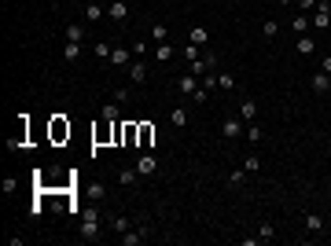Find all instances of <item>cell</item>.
<instances>
[{
    "label": "cell",
    "instance_id": "cell-1",
    "mask_svg": "<svg viewBox=\"0 0 331 246\" xmlns=\"http://www.w3.org/2000/svg\"><path fill=\"white\" fill-rule=\"evenodd\" d=\"M81 235L85 239H99V210L96 206H89L81 213Z\"/></svg>",
    "mask_w": 331,
    "mask_h": 246
},
{
    "label": "cell",
    "instance_id": "cell-2",
    "mask_svg": "<svg viewBox=\"0 0 331 246\" xmlns=\"http://www.w3.org/2000/svg\"><path fill=\"white\" fill-rule=\"evenodd\" d=\"M309 22H313L316 30H328V22H331V0H316V11H313Z\"/></svg>",
    "mask_w": 331,
    "mask_h": 246
},
{
    "label": "cell",
    "instance_id": "cell-3",
    "mask_svg": "<svg viewBox=\"0 0 331 246\" xmlns=\"http://www.w3.org/2000/svg\"><path fill=\"white\" fill-rule=\"evenodd\" d=\"M221 136L224 140H239L243 136V118H224L221 122Z\"/></svg>",
    "mask_w": 331,
    "mask_h": 246
},
{
    "label": "cell",
    "instance_id": "cell-4",
    "mask_svg": "<svg viewBox=\"0 0 331 246\" xmlns=\"http://www.w3.org/2000/svg\"><path fill=\"white\" fill-rule=\"evenodd\" d=\"M129 77L132 85H144L147 81V63H129Z\"/></svg>",
    "mask_w": 331,
    "mask_h": 246
},
{
    "label": "cell",
    "instance_id": "cell-5",
    "mask_svg": "<svg viewBox=\"0 0 331 246\" xmlns=\"http://www.w3.org/2000/svg\"><path fill=\"white\" fill-rule=\"evenodd\" d=\"M107 15L114 18V22H122V18H129V4H125V0H114V4L107 8Z\"/></svg>",
    "mask_w": 331,
    "mask_h": 246
},
{
    "label": "cell",
    "instance_id": "cell-6",
    "mask_svg": "<svg viewBox=\"0 0 331 246\" xmlns=\"http://www.w3.org/2000/svg\"><path fill=\"white\" fill-rule=\"evenodd\" d=\"M144 239H147V231H144V228H136V231H125V235H122V246H140L144 243Z\"/></svg>",
    "mask_w": 331,
    "mask_h": 246
},
{
    "label": "cell",
    "instance_id": "cell-7",
    "mask_svg": "<svg viewBox=\"0 0 331 246\" xmlns=\"http://www.w3.org/2000/svg\"><path fill=\"white\" fill-rule=\"evenodd\" d=\"M294 48H298V55H313V52H316V41H313V37H309V33H302V37H298V44H294Z\"/></svg>",
    "mask_w": 331,
    "mask_h": 246
},
{
    "label": "cell",
    "instance_id": "cell-8",
    "mask_svg": "<svg viewBox=\"0 0 331 246\" xmlns=\"http://www.w3.org/2000/svg\"><path fill=\"white\" fill-rule=\"evenodd\" d=\"M173 44H169V41H162V44H155V59H158V63H169V59H173Z\"/></svg>",
    "mask_w": 331,
    "mask_h": 246
},
{
    "label": "cell",
    "instance_id": "cell-9",
    "mask_svg": "<svg viewBox=\"0 0 331 246\" xmlns=\"http://www.w3.org/2000/svg\"><path fill=\"white\" fill-rule=\"evenodd\" d=\"M309 85H313V92H328V88H331V77L324 74V70H316V74H313V81H309Z\"/></svg>",
    "mask_w": 331,
    "mask_h": 246
},
{
    "label": "cell",
    "instance_id": "cell-10",
    "mask_svg": "<svg viewBox=\"0 0 331 246\" xmlns=\"http://www.w3.org/2000/svg\"><path fill=\"white\" fill-rule=\"evenodd\" d=\"M158 169V158L155 155H140V162H136V173H155Z\"/></svg>",
    "mask_w": 331,
    "mask_h": 246
},
{
    "label": "cell",
    "instance_id": "cell-11",
    "mask_svg": "<svg viewBox=\"0 0 331 246\" xmlns=\"http://www.w3.org/2000/svg\"><path fill=\"white\" fill-rule=\"evenodd\" d=\"M306 231H309V235L324 231V217H320V213H306Z\"/></svg>",
    "mask_w": 331,
    "mask_h": 246
},
{
    "label": "cell",
    "instance_id": "cell-12",
    "mask_svg": "<svg viewBox=\"0 0 331 246\" xmlns=\"http://www.w3.org/2000/svg\"><path fill=\"white\" fill-rule=\"evenodd\" d=\"M239 118H243V122H254V118H257V103H254V99H243Z\"/></svg>",
    "mask_w": 331,
    "mask_h": 246
},
{
    "label": "cell",
    "instance_id": "cell-13",
    "mask_svg": "<svg viewBox=\"0 0 331 246\" xmlns=\"http://www.w3.org/2000/svg\"><path fill=\"white\" fill-rule=\"evenodd\" d=\"M188 41H191V44H206V41H210V33L202 30V26H191V30H188Z\"/></svg>",
    "mask_w": 331,
    "mask_h": 246
},
{
    "label": "cell",
    "instance_id": "cell-14",
    "mask_svg": "<svg viewBox=\"0 0 331 246\" xmlns=\"http://www.w3.org/2000/svg\"><path fill=\"white\" fill-rule=\"evenodd\" d=\"M177 85H181V92H184V96H191V92H195V88H199V81H195V74H184V77H181V81H177Z\"/></svg>",
    "mask_w": 331,
    "mask_h": 246
},
{
    "label": "cell",
    "instance_id": "cell-15",
    "mask_svg": "<svg viewBox=\"0 0 331 246\" xmlns=\"http://www.w3.org/2000/svg\"><path fill=\"white\" fill-rule=\"evenodd\" d=\"M309 26H313V22H309V15L302 11V15H294V22H291V30H298V37H302V33H306Z\"/></svg>",
    "mask_w": 331,
    "mask_h": 246
},
{
    "label": "cell",
    "instance_id": "cell-16",
    "mask_svg": "<svg viewBox=\"0 0 331 246\" xmlns=\"http://www.w3.org/2000/svg\"><path fill=\"white\" fill-rule=\"evenodd\" d=\"M110 228H114L118 235H125V231H129L132 224H129V217H122V213H118V217H110Z\"/></svg>",
    "mask_w": 331,
    "mask_h": 246
},
{
    "label": "cell",
    "instance_id": "cell-17",
    "mask_svg": "<svg viewBox=\"0 0 331 246\" xmlns=\"http://www.w3.org/2000/svg\"><path fill=\"white\" fill-rule=\"evenodd\" d=\"M107 63H110V66H125V63H129V52H125V48H114Z\"/></svg>",
    "mask_w": 331,
    "mask_h": 246
},
{
    "label": "cell",
    "instance_id": "cell-18",
    "mask_svg": "<svg viewBox=\"0 0 331 246\" xmlns=\"http://www.w3.org/2000/svg\"><path fill=\"white\" fill-rule=\"evenodd\" d=\"M118 107H122V103H114V99H110L107 107L99 110V114H103V122H118Z\"/></svg>",
    "mask_w": 331,
    "mask_h": 246
},
{
    "label": "cell",
    "instance_id": "cell-19",
    "mask_svg": "<svg viewBox=\"0 0 331 246\" xmlns=\"http://www.w3.org/2000/svg\"><path fill=\"white\" fill-rule=\"evenodd\" d=\"M169 122H173V129H184V125H188V114H184V107H177L173 114H169Z\"/></svg>",
    "mask_w": 331,
    "mask_h": 246
},
{
    "label": "cell",
    "instance_id": "cell-20",
    "mask_svg": "<svg viewBox=\"0 0 331 246\" xmlns=\"http://www.w3.org/2000/svg\"><path fill=\"white\" fill-rule=\"evenodd\" d=\"M151 136H155V129L144 122V125H140V147H151Z\"/></svg>",
    "mask_w": 331,
    "mask_h": 246
},
{
    "label": "cell",
    "instance_id": "cell-21",
    "mask_svg": "<svg viewBox=\"0 0 331 246\" xmlns=\"http://www.w3.org/2000/svg\"><path fill=\"white\" fill-rule=\"evenodd\" d=\"M66 41H77V44H81L85 41V30H81V26H66Z\"/></svg>",
    "mask_w": 331,
    "mask_h": 246
},
{
    "label": "cell",
    "instance_id": "cell-22",
    "mask_svg": "<svg viewBox=\"0 0 331 246\" xmlns=\"http://www.w3.org/2000/svg\"><path fill=\"white\" fill-rule=\"evenodd\" d=\"M52 136H55V140L70 136V125H63V122H59V118H55V125H52Z\"/></svg>",
    "mask_w": 331,
    "mask_h": 246
},
{
    "label": "cell",
    "instance_id": "cell-23",
    "mask_svg": "<svg viewBox=\"0 0 331 246\" xmlns=\"http://www.w3.org/2000/svg\"><path fill=\"white\" fill-rule=\"evenodd\" d=\"M243 169H247V173H257V169H261V162H257V155H247V158H243Z\"/></svg>",
    "mask_w": 331,
    "mask_h": 246
},
{
    "label": "cell",
    "instance_id": "cell-24",
    "mask_svg": "<svg viewBox=\"0 0 331 246\" xmlns=\"http://www.w3.org/2000/svg\"><path fill=\"white\" fill-rule=\"evenodd\" d=\"M273 235H276L273 224H261V228H257V239H261V243H273Z\"/></svg>",
    "mask_w": 331,
    "mask_h": 246
},
{
    "label": "cell",
    "instance_id": "cell-25",
    "mask_svg": "<svg viewBox=\"0 0 331 246\" xmlns=\"http://www.w3.org/2000/svg\"><path fill=\"white\" fill-rule=\"evenodd\" d=\"M243 173H247V169H232V173H228V184H232V188H239V184L247 180V176H243Z\"/></svg>",
    "mask_w": 331,
    "mask_h": 246
},
{
    "label": "cell",
    "instance_id": "cell-26",
    "mask_svg": "<svg viewBox=\"0 0 331 246\" xmlns=\"http://www.w3.org/2000/svg\"><path fill=\"white\" fill-rule=\"evenodd\" d=\"M136 176H140V173H136V169H122V173H118V184H132V180H136Z\"/></svg>",
    "mask_w": 331,
    "mask_h": 246
},
{
    "label": "cell",
    "instance_id": "cell-27",
    "mask_svg": "<svg viewBox=\"0 0 331 246\" xmlns=\"http://www.w3.org/2000/svg\"><path fill=\"white\" fill-rule=\"evenodd\" d=\"M63 55L66 59H77V55H81V44H77V41H66V52H63Z\"/></svg>",
    "mask_w": 331,
    "mask_h": 246
},
{
    "label": "cell",
    "instance_id": "cell-28",
    "mask_svg": "<svg viewBox=\"0 0 331 246\" xmlns=\"http://www.w3.org/2000/svg\"><path fill=\"white\" fill-rule=\"evenodd\" d=\"M110 52H114V48H110V44L96 41V59H110Z\"/></svg>",
    "mask_w": 331,
    "mask_h": 246
},
{
    "label": "cell",
    "instance_id": "cell-29",
    "mask_svg": "<svg viewBox=\"0 0 331 246\" xmlns=\"http://www.w3.org/2000/svg\"><path fill=\"white\" fill-rule=\"evenodd\" d=\"M261 33H265V37H269V41H273L276 33H280V26H276V22H273V18H269V22H265V26H261Z\"/></svg>",
    "mask_w": 331,
    "mask_h": 246
},
{
    "label": "cell",
    "instance_id": "cell-30",
    "mask_svg": "<svg viewBox=\"0 0 331 246\" xmlns=\"http://www.w3.org/2000/svg\"><path fill=\"white\" fill-rule=\"evenodd\" d=\"M217 88H236V77H232V74H221V77H217Z\"/></svg>",
    "mask_w": 331,
    "mask_h": 246
},
{
    "label": "cell",
    "instance_id": "cell-31",
    "mask_svg": "<svg viewBox=\"0 0 331 246\" xmlns=\"http://www.w3.org/2000/svg\"><path fill=\"white\" fill-rule=\"evenodd\" d=\"M15 191H18V180L15 176H4V195H15Z\"/></svg>",
    "mask_w": 331,
    "mask_h": 246
},
{
    "label": "cell",
    "instance_id": "cell-32",
    "mask_svg": "<svg viewBox=\"0 0 331 246\" xmlns=\"http://www.w3.org/2000/svg\"><path fill=\"white\" fill-rule=\"evenodd\" d=\"M85 15H89L92 22H99V15H103V8H99V4H89V8H85Z\"/></svg>",
    "mask_w": 331,
    "mask_h": 246
},
{
    "label": "cell",
    "instance_id": "cell-33",
    "mask_svg": "<svg viewBox=\"0 0 331 246\" xmlns=\"http://www.w3.org/2000/svg\"><path fill=\"white\" fill-rule=\"evenodd\" d=\"M89 195H92V198H96V202H99V198L107 195V188H103V184H99V180H96V184H92V188H89Z\"/></svg>",
    "mask_w": 331,
    "mask_h": 246
},
{
    "label": "cell",
    "instance_id": "cell-34",
    "mask_svg": "<svg viewBox=\"0 0 331 246\" xmlns=\"http://www.w3.org/2000/svg\"><path fill=\"white\" fill-rule=\"evenodd\" d=\"M184 59H191V63H195V59H199V44H184Z\"/></svg>",
    "mask_w": 331,
    "mask_h": 246
},
{
    "label": "cell",
    "instance_id": "cell-35",
    "mask_svg": "<svg viewBox=\"0 0 331 246\" xmlns=\"http://www.w3.org/2000/svg\"><path fill=\"white\" fill-rule=\"evenodd\" d=\"M247 140H250V143H261V129H257V125H250V129H247Z\"/></svg>",
    "mask_w": 331,
    "mask_h": 246
},
{
    "label": "cell",
    "instance_id": "cell-36",
    "mask_svg": "<svg viewBox=\"0 0 331 246\" xmlns=\"http://www.w3.org/2000/svg\"><path fill=\"white\" fill-rule=\"evenodd\" d=\"M114 103H129V88H125V85H122V88H114Z\"/></svg>",
    "mask_w": 331,
    "mask_h": 246
},
{
    "label": "cell",
    "instance_id": "cell-37",
    "mask_svg": "<svg viewBox=\"0 0 331 246\" xmlns=\"http://www.w3.org/2000/svg\"><path fill=\"white\" fill-rule=\"evenodd\" d=\"M206 66H210V59H195V63H191V74H202Z\"/></svg>",
    "mask_w": 331,
    "mask_h": 246
},
{
    "label": "cell",
    "instance_id": "cell-38",
    "mask_svg": "<svg viewBox=\"0 0 331 246\" xmlns=\"http://www.w3.org/2000/svg\"><path fill=\"white\" fill-rule=\"evenodd\" d=\"M191 99H195V103H206V88H202V85H199V88L191 92Z\"/></svg>",
    "mask_w": 331,
    "mask_h": 246
},
{
    "label": "cell",
    "instance_id": "cell-39",
    "mask_svg": "<svg viewBox=\"0 0 331 246\" xmlns=\"http://www.w3.org/2000/svg\"><path fill=\"white\" fill-rule=\"evenodd\" d=\"M166 33H169L166 26H155V44H162V41H166Z\"/></svg>",
    "mask_w": 331,
    "mask_h": 246
},
{
    "label": "cell",
    "instance_id": "cell-40",
    "mask_svg": "<svg viewBox=\"0 0 331 246\" xmlns=\"http://www.w3.org/2000/svg\"><path fill=\"white\" fill-rule=\"evenodd\" d=\"M302 11H316V0H302Z\"/></svg>",
    "mask_w": 331,
    "mask_h": 246
},
{
    "label": "cell",
    "instance_id": "cell-41",
    "mask_svg": "<svg viewBox=\"0 0 331 246\" xmlns=\"http://www.w3.org/2000/svg\"><path fill=\"white\" fill-rule=\"evenodd\" d=\"M320 70H324V74L331 77V55H328V59H324V63H320Z\"/></svg>",
    "mask_w": 331,
    "mask_h": 246
},
{
    "label": "cell",
    "instance_id": "cell-42",
    "mask_svg": "<svg viewBox=\"0 0 331 246\" xmlns=\"http://www.w3.org/2000/svg\"><path fill=\"white\" fill-rule=\"evenodd\" d=\"M276 4H283V8H291V4H294V0H276Z\"/></svg>",
    "mask_w": 331,
    "mask_h": 246
},
{
    "label": "cell",
    "instance_id": "cell-43",
    "mask_svg": "<svg viewBox=\"0 0 331 246\" xmlns=\"http://www.w3.org/2000/svg\"><path fill=\"white\" fill-rule=\"evenodd\" d=\"M92 4H99V0H92Z\"/></svg>",
    "mask_w": 331,
    "mask_h": 246
}]
</instances>
